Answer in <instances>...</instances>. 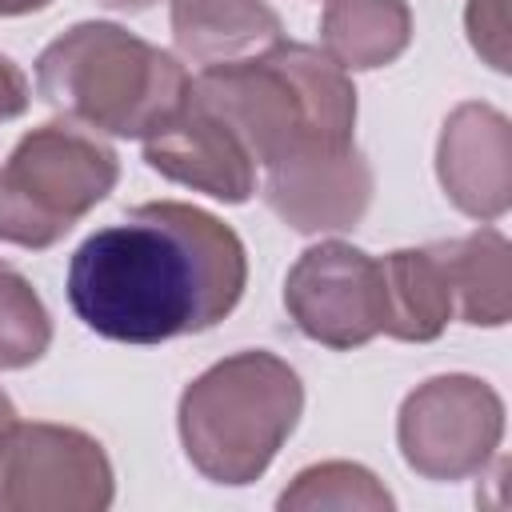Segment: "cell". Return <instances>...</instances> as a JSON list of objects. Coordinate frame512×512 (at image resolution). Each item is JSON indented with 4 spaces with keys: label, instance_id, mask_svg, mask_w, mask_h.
I'll return each mask as SVG.
<instances>
[{
    "label": "cell",
    "instance_id": "obj_4",
    "mask_svg": "<svg viewBox=\"0 0 512 512\" xmlns=\"http://www.w3.org/2000/svg\"><path fill=\"white\" fill-rule=\"evenodd\" d=\"M304 412V384L288 360L244 348L204 368L176 408V428L192 468L228 488L268 472Z\"/></svg>",
    "mask_w": 512,
    "mask_h": 512
},
{
    "label": "cell",
    "instance_id": "obj_21",
    "mask_svg": "<svg viewBox=\"0 0 512 512\" xmlns=\"http://www.w3.org/2000/svg\"><path fill=\"white\" fill-rule=\"evenodd\" d=\"M100 4H108V8H116V12H144V8H152V4H160V0H100Z\"/></svg>",
    "mask_w": 512,
    "mask_h": 512
},
{
    "label": "cell",
    "instance_id": "obj_6",
    "mask_svg": "<svg viewBox=\"0 0 512 512\" xmlns=\"http://www.w3.org/2000/svg\"><path fill=\"white\" fill-rule=\"evenodd\" d=\"M504 440L500 392L468 372H444L416 384L396 416V444L404 464L424 480L480 476Z\"/></svg>",
    "mask_w": 512,
    "mask_h": 512
},
{
    "label": "cell",
    "instance_id": "obj_9",
    "mask_svg": "<svg viewBox=\"0 0 512 512\" xmlns=\"http://www.w3.org/2000/svg\"><path fill=\"white\" fill-rule=\"evenodd\" d=\"M372 164L352 144H300L264 168V204L296 232H348L372 204Z\"/></svg>",
    "mask_w": 512,
    "mask_h": 512
},
{
    "label": "cell",
    "instance_id": "obj_11",
    "mask_svg": "<svg viewBox=\"0 0 512 512\" xmlns=\"http://www.w3.org/2000/svg\"><path fill=\"white\" fill-rule=\"evenodd\" d=\"M144 160L152 172L204 192L224 204H244L256 192V160L244 140L192 92L184 108L144 140Z\"/></svg>",
    "mask_w": 512,
    "mask_h": 512
},
{
    "label": "cell",
    "instance_id": "obj_12",
    "mask_svg": "<svg viewBox=\"0 0 512 512\" xmlns=\"http://www.w3.org/2000/svg\"><path fill=\"white\" fill-rule=\"evenodd\" d=\"M172 40L184 60L212 68L272 48L284 24L264 0H172Z\"/></svg>",
    "mask_w": 512,
    "mask_h": 512
},
{
    "label": "cell",
    "instance_id": "obj_19",
    "mask_svg": "<svg viewBox=\"0 0 512 512\" xmlns=\"http://www.w3.org/2000/svg\"><path fill=\"white\" fill-rule=\"evenodd\" d=\"M28 100H32V88H28V76L20 72V64L12 56L0 52V120H16L28 112Z\"/></svg>",
    "mask_w": 512,
    "mask_h": 512
},
{
    "label": "cell",
    "instance_id": "obj_22",
    "mask_svg": "<svg viewBox=\"0 0 512 512\" xmlns=\"http://www.w3.org/2000/svg\"><path fill=\"white\" fill-rule=\"evenodd\" d=\"M8 424H16V404H12V400L0 392V436L8 432Z\"/></svg>",
    "mask_w": 512,
    "mask_h": 512
},
{
    "label": "cell",
    "instance_id": "obj_10",
    "mask_svg": "<svg viewBox=\"0 0 512 512\" xmlns=\"http://www.w3.org/2000/svg\"><path fill=\"white\" fill-rule=\"evenodd\" d=\"M444 196L472 220L492 224L512 208V124L500 108L464 100L448 112L436 140Z\"/></svg>",
    "mask_w": 512,
    "mask_h": 512
},
{
    "label": "cell",
    "instance_id": "obj_17",
    "mask_svg": "<svg viewBox=\"0 0 512 512\" xmlns=\"http://www.w3.org/2000/svg\"><path fill=\"white\" fill-rule=\"evenodd\" d=\"M52 344V316L24 272L0 260V372L36 364Z\"/></svg>",
    "mask_w": 512,
    "mask_h": 512
},
{
    "label": "cell",
    "instance_id": "obj_20",
    "mask_svg": "<svg viewBox=\"0 0 512 512\" xmlns=\"http://www.w3.org/2000/svg\"><path fill=\"white\" fill-rule=\"evenodd\" d=\"M48 4L52 0H0V16H28V12H40Z\"/></svg>",
    "mask_w": 512,
    "mask_h": 512
},
{
    "label": "cell",
    "instance_id": "obj_3",
    "mask_svg": "<svg viewBox=\"0 0 512 512\" xmlns=\"http://www.w3.org/2000/svg\"><path fill=\"white\" fill-rule=\"evenodd\" d=\"M188 68L112 20H80L36 56V92L68 120L148 140L188 100Z\"/></svg>",
    "mask_w": 512,
    "mask_h": 512
},
{
    "label": "cell",
    "instance_id": "obj_7",
    "mask_svg": "<svg viewBox=\"0 0 512 512\" xmlns=\"http://www.w3.org/2000/svg\"><path fill=\"white\" fill-rule=\"evenodd\" d=\"M116 476L104 444L72 424H8L0 436V512H104Z\"/></svg>",
    "mask_w": 512,
    "mask_h": 512
},
{
    "label": "cell",
    "instance_id": "obj_2",
    "mask_svg": "<svg viewBox=\"0 0 512 512\" xmlns=\"http://www.w3.org/2000/svg\"><path fill=\"white\" fill-rule=\"evenodd\" d=\"M188 92L244 140L260 168L300 144H352L356 88L312 44L276 40L248 60L200 68Z\"/></svg>",
    "mask_w": 512,
    "mask_h": 512
},
{
    "label": "cell",
    "instance_id": "obj_16",
    "mask_svg": "<svg viewBox=\"0 0 512 512\" xmlns=\"http://www.w3.org/2000/svg\"><path fill=\"white\" fill-rule=\"evenodd\" d=\"M392 492L364 468L352 460H324L312 464L304 472L292 476V484L280 492L276 508L280 512H324V508H340V512H392Z\"/></svg>",
    "mask_w": 512,
    "mask_h": 512
},
{
    "label": "cell",
    "instance_id": "obj_1",
    "mask_svg": "<svg viewBox=\"0 0 512 512\" xmlns=\"http://www.w3.org/2000/svg\"><path fill=\"white\" fill-rule=\"evenodd\" d=\"M244 240L180 200L136 204L68 260V304L104 340L164 344L216 328L244 296Z\"/></svg>",
    "mask_w": 512,
    "mask_h": 512
},
{
    "label": "cell",
    "instance_id": "obj_13",
    "mask_svg": "<svg viewBox=\"0 0 512 512\" xmlns=\"http://www.w3.org/2000/svg\"><path fill=\"white\" fill-rule=\"evenodd\" d=\"M380 288H384L380 332L392 336V340L428 344L456 316L452 284H448L444 264L432 252V244L388 252L380 260Z\"/></svg>",
    "mask_w": 512,
    "mask_h": 512
},
{
    "label": "cell",
    "instance_id": "obj_8",
    "mask_svg": "<svg viewBox=\"0 0 512 512\" xmlns=\"http://www.w3.org/2000/svg\"><path fill=\"white\" fill-rule=\"evenodd\" d=\"M288 320L316 344L352 352L380 336L384 288L380 260L344 240H320L284 276Z\"/></svg>",
    "mask_w": 512,
    "mask_h": 512
},
{
    "label": "cell",
    "instance_id": "obj_14",
    "mask_svg": "<svg viewBox=\"0 0 512 512\" xmlns=\"http://www.w3.org/2000/svg\"><path fill=\"white\" fill-rule=\"evenodd\" d=\"M432 252L444 264L452 284V304L472 328H504L512 316V272H508V240L500 228L484 224L460 240H440Z\"/></svg>",
    "mask_w": 512,
    "mask_h": 512
},
{
    "label": "cell",
    "instance_id": "obj_5",
    "mask_svg": "<svg viewBox=\"0 0 512 512\" xmlns=\"http://www.w3.org/2000/svg\"><path fill=\"white\" fill-rule=\"evenodd\" d=\"M120 180V156L76 120H48L16 140L0 164V240L60 244Z\"/></svg>",
    "mask_w": 512,
    "mask_h": 512
},
{
    "label": "cell",
    "instance_id": "obj_15",
    "mask_svg": "<svg viewBox=\"0 0 512 512\" xmlns=\"http://www.w3.org/2000/svg\"><path fill=\"white\" fill-rule=\"evenodd\" d=\"M320 44L344 72L384 68L412 44V8L408 0H328Z\"/></svg>",
    "mask_w": 512,
    "mask_h": 512
},
{
    "label": "cell",
    "instance_id": "obj_18",
    "mask_svg": "<svg viewBox=\"0 0 512 512\" xmlns=\"http://www.w3.org/2000/svg\"><path fill=\"white\" fill-rule=\"evenodd\" d=\"M464 28L484 64L508 72V0H468Z\"/></svg>",
    "mask_w": 512,
    "mask_h": 512
}]
</instances>
